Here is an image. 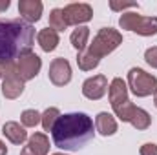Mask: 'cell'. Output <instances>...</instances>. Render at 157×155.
<instances>
[{"mask_svg":"<svg viewBox=\"0 0 157 155\" xmlns=\"http://www.w3.org/2000/svg\"><path fill=\"white\" fill-rule=\"evenodd\" d=\"M93 120L90 115L82 112L64 113L59 117L51 130L53 144L64 152H78L93 139Z\"/></svg>","mask_w":157,"mask_h":155,"instance_id":"1","label":"cell"},{"mask_svg":"<svg viewBox=\"0 0 157 155\" xmlns=\"http://www.w3.org/2000/svg\"><path fill=\"white\" fill-rule=\"evenodd\" d=\"M35 44V28L20 18L0 20V64H11L31 53Z\"/></svg>","mask_w":157,"mask_h":155,"instance_id":"2","label":"cell"},{"mask_svg":"<svg viewBox=\"0 0 157 155\" xmlns=\"http://www.w3.org/2000/svg\"><path fill=\"white\" fill-rule=\"evenodd\" d=\"M108 97H110V104H112L115 117H119L122 122H130L137 106L128 99V86L122 78L115 77L112 80L108 88Z\"/></svg>","mask_w":157,"mask_h":155,"instance_id":"3","label":"cell"},{"mask_svg":"<svg viewBox=\"0 0 157 155\" xmlns=\"http://www.w3.org/2000/svg\"><path fill=\"white\" fill-rule=\"evenodd\" d=\"M121 44H122V35L117 29H113V28H101L99 33L93 37V42L90 44V47L86 49V53L101 60L102 57H106L112 51H115Z\"/></svg>","mask_w":157,"mask_h":155,"instance_id":"4","label":"cell"},{"mask_svg":"<svg viewBox=\"0 0 157 155\" xmlns=\"http://www.w3.org/2000/svg\"><path fill=\"white\" fill-rule=\"evenodd\" d=\"M121 29L133 31L141 37H154L157 35V17H143L137 13H122L119 18Z\"/></svg>","mask_w":157,"mask_h":155,"instance_id":"5","label":"cell"},{"mask_svg":"<svg viewBox=\"0 0 157 155\" xmlns=\"http://www.w3.org/2000/svg\"><path fill=\"white\" fill-rule=\"evenodd\" d=\"M126 86L135 97H150V95H155L157 91V77L146 73L141 68H132L128 71Z\"/></svg>","mask_w":157,"mask_h":155,"instance_id":"6","label":"cell"},{"mask_svg":"<svg viewBox=\"0 0 157 155\" xmlns=\"http://www.w3.org/2000/svg\"><path fill=\"white\" fill-rule=\"evenodd\" d=\"M4 80H2V95L9 100L18 99L24 93V80L17 73V64H4Z\"/></svg>","mask_w":157,"mask_h":155,"instance_id":"7","label":"cell"},{"mask_svg":"<svg viewBox=\"0 0 157 155\" xmlns=\"http://www.w3.org/2000/svg\"><path fill=\"white\" fill-rule=\"evenodd\" d=\"M64 17H66V22L68 26H80V24H86L93 18V9L90 4H82V2H75V4H68L64 9Z\"/></svg>","mask_w":157,"mask_h":155,"instance_id":"8","label":"cell"},{"mask_svg":"<svg viewBox=\"0 0 157 155\" xmlns=\"http://www.w3.org/2000/svg\"><path fill=\"white\" fill-rule=\"evenodd\" d=\"M48 77H49V82L53 86H59V88L70 84V80H71V66H70V62L66 59H62V57L53 59L51 64H49Z\"/></svg>","mask_w":157,"mask_h":155,"instance_id":"9","label":"cell"},{"mask_svg":"<svg viewBox=\"0 0 157 155\" xmlns=\"http://www.w3.org/2000/svg\"><path fill=\"white\" fill-rule=\"evenodd\" d=\"M40 68H42V59L39 55H35L33 51L24 55V57H20L18 62H17V73H18V77L22 78L24 82L33 80L39 75Z\"/></svg>","mask_w":157,"mask_h":155,"instance_id":"10","label":"cell"},{"mask_svg":"<svg viewBox=\"0 0 157 155\" xmlns=\"http://www.w3.org/2000/svg\"><path fill=\"white\" fill-rule=\"evenodd\" d=\"M108 77L106 75H93L86 78L82 84V95L90 100H101L108 91Z\"/></svg>","mask_w":157,"mask_h":155,"instance_id":"11","label":"cell"},{"mask_svg":"<svg viewBox=\"0 0 157 155\" xmlns=\"http://www.w3.org/2000/svg\"><path fill=\"white\" fill-rule=\"evenodd\" d=\"M42 11H44V4L40 0H20L18 2V13H20L22 20L28 24L39 22L42 17Z\"/></svg>","mask_w":157,"mask_h":155,"instance_id":"12","label":"cell"},{"mask_svg":"<svg viewBox=\"0 0 157 155\" xmlns=\"http://www.w3.org/2000/svg\"><path fill=\"white\" fill-rule=\"evenodd\" d=\"M2 133H4V135L7 137V141L13 142V144H24V142L28 141V131H26V128L20 126V124L15 122V120L6 122V124L2 126Z\"/></svg>","mask_w":157,"mask_h":155,"instance_id":"13","label":"cell"},{"mask_svg":"<svg viewBox=\"0 0 157 155\" xmlns=\"http://www.w3.org/2000/svg\"><path fill=\"white\" fill-rule=\"evenodd\" d=\"M95 130L102 137H112V135L117 133V120L108 112H101L99 115L95 117Z\"/></svg>","mask_w":157,"mask_h":155,"instance_id":"14","label":"cell"},{"mask_svg":"<svg viewBox=\"0 0 157 155\" xmlns=\"http://www.w3.org/2000/svg\"><path fill=\"white\" fill-rule=\"evenodd\" d=\"M37 42H39V46L42 47V51H46V53H51V51H55L57 49V46H59V33L55 31V29H51V28H44V29H40L39 33H37Z\"/></svg>","mask_w":157,"mask_h":155,"instance_id":"15","label":"cell"},{"mask_svg":"<svg viewBox=\"0 0 157 155\" xmlns=\"http://www.w3.org/2000/svg\"><path fill=\"white\" fill-rule=\"evenodd\" d=\"M28 148L35 155H48L49 152V139L46 133H33L28 141Z\"/></svg>","mask_w":157,"mask_h":155,"instance_id":"16","label":"cell"},{"mask_svg":"<svg viewBox=\"0 0 157 155\" xmlns=\"http://www.w3.org/2000/svg\"><path fill=\"white\" fill-rule=\"evenodd\" d=\"M130 124H132L135 130H148L150 124H152V115H150L146 110H143V108H135L133 115L130 119Z\"/></svg>","mask_w":157,"mask_h":155,"instance_id":"17","label":"cell"},{"mask_svg":"<svg viewBox=\"0 0 157 155\" xmlns=\"http://www.w3.org/2000/svg\"><path fill=\"white\" fill-rule=\"evenodd\" d=\"M88 39H90V28H86V26H78L77 29H73V33L70 37L71 46L77 51H84V47L88 44Z\"/></svg>","mask_w":157,"mask_h":155,"instance_id":"18","label":"cell"},{"mask_svg":"<svg viewBox=\"0 0 157 155\" xmlns=\"http://www.w3.org/2000/svg\"><path fill=\"white\" fill-rule=\"evenodd\" d=\"M49 28L55 29L57 33H59V31H64V29L68 28L66 17H64V11H62L60 7L51 9V13H49Z\"/></svg>","mask_w":157,"mask_h":155,"instance_id":"19","label":"cell"},{"mask_svg":"<svg viewBox=\"0 0 157 155\" xmlns=\"http://www.w3.org/2000/svg\"><path fill=\"white\" fill-rule=\"evenodd\" d=\"M59 117H60L59 108H48V110L42 113V119H40V124H42L44 131H51L53 126H55V122L59 120Z\"/></svg>","mask_w":157,"mask_h":155,"instance_id":"20","label":"cell"},{"mask_svg":"<svg viewBox=\"0 0 157 155\" xmlns=\"http://www.w3.org/2000/svg\"><path fill=\"white\" fill-rule=\"evenodd\" d=\"M99 59H95V57H91V55H88L86 53V49L84 51H78L77 55V64L78 68L82 70V71H91V70H95L97 66H99Z\"/></svg>","mask_w":157,"mask_h":155,"instance_id":"21","label":"cell"},{"mask_svg":"<svg viewBox=\"0 0 157 155\" xmlns=\"http://www.w3.org/2000/svg\"><path fill=\"white\" fill-rule=\"evenodd\" d=\"M42 119V113H39L37 110H24L22 115H20V120H22V126L24 128H35Z\"/></svg>","mask_w":157,"mask_h":155,"instance_id":"22","label":"cell"},{"mask_svg":"<svg viewBox=\"0 0 157 155\" xmlns=\"http://www.w3.org/2000/svg\"><path fill=\"white\" fill-rule=\"evenodd\" d=\"M144 60H146V64H150L152 68H155L157 70V46L146 49V53H144Z\"/></svg>","mask_w":157,"mask_h":155,"instance_id":"23","label":"cell"},{"mask_svg":"<svg viewBox=\"0 0 157 155\" xmlns=\"http://www.w3.org/2000/svg\"><path fill=\"white\" fill-rule=\"evenodd\" d=\"M110 7L113 11H124V9H130V7H139V4L137 2H115V0H112Z\"/></svg>","mask_w":157,"mask_h":155,"instance_id":"24","label":"cell"},{"mask_svg":"<svg viewBox=\"0 0 157 155\" xmlns=\"http://www.w3.org/2000/svg\"><path fill=\"white\" fill-rule=\"evenodd\" d=\"M139 155H157V144H154V142L143 144L139 150Z\"/></svg>","mask_w":157,"mask_h":155,"instance_id":"25","label":"cell"},{"mask_svg":"<svg viewBox=\"0 0 157 155\" xmlns=\"http://www.w3.org/2000/svg\"><path fill=\"white\" fill-rule=\"evenodd\" d=\"M9 6H11V2H9V0H2V2H0V11H6Z\"/></svg>","mask_w":157,"mask_h":155,"instance_id":"26","label":"cell"},{"mask_svg":"<svg viewBox=\"0 0 157 155\" xmlns=\"http://www.w3.org/2000/svg\"><path fill=\"white\" fill-rule=\"evenodd\" d=\"M0 155H7V146L0 141Z\"/></svg>","mask_w":157,"mask_h":155,"instance_id":"27","label":"cell"},{"mask_svg":"<svg viewBox=\"0 0 157 155\" xmlns=\"http://www.w3.org/2000/svg\"><path fill=\"white\" fill-rule=\"evenodd\" d=\"M20 155H35V153H33V152H31V150H29V148L26 146V148H24V150L20 152Z\"/></svg>","mask_w":157,"mask_h":155,"instance_id":"28","label":"cell"},{"mask_svg":"<svg viewBox=\"0 0 157 155\" xmlns=\"http://www.w3.org/2000/svg\"><path fill=\"white\" fill-rule=\"evenodd\" d=\"M4 77V64H0V78Z\"/></svg>","mask_w":157,"mask_h":155,"instance_id":"29","label":"cell"},{"mask_svg":"<svg viewBox=\"0 0 157 155\" xmlns=\"http://www.w3.org/2000/svg\"><path fill=\"white\" fill-rule=\"evenodd\" d=\"M154 104H155V108H157V91H155V95H154Z\"/></svg>","mask_w":157,"mask_h":155,"instance_id":"30","label":"cell"},{"mask_svg":"<svg viewBox=\"0 0 157 155\" xmlns=\"http://www.w3.org/2000/svg\"><path fill=\"white\" fill-rule=\"evenodd\" d=\"M51 155H66V153H51Z\"/></svg>","mask_w":157,"mask_h":155,"instance_id":"31","label":"cell"}]
</instances>
